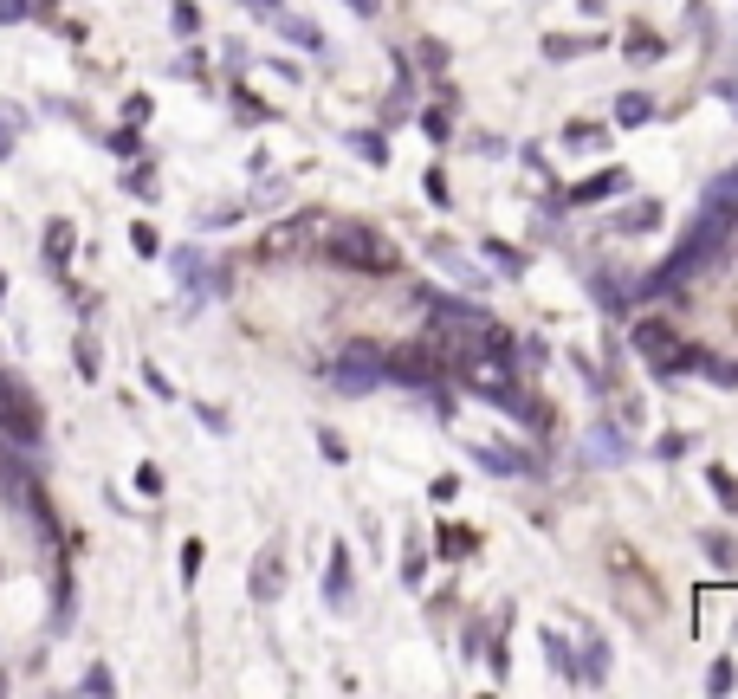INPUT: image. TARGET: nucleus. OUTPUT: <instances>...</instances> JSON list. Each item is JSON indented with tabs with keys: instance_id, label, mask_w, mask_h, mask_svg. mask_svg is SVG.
<instances>
[{
	"instance_id": "ddd939ff",
	"label": "nucleus",
	"mask_w": 738,
	"mask_h": 699,
	"mask_svg": "<svg viewBox=\"0 0 738 699\" xmlns=\"http://www.w3.org/2000/svg\"><path fill=\"white\" fill-rule=\"evenodd\" d=\"M467 454H473V466H486V473H505V479H512V473H525V454H512L505 441H473Z\"/></svg>"
},
{
	"instance_id": "a211bd4d",
	"label": "nucleus",
	"mask_w": 738,
	"mask_h": 699,
	"mask_svg": "<svg viewBox=\"0 0 738 699\" xmlns=\"http://www.w3.org/2000/svg\"><path fill=\"white\" fill-rule=\"evenodd\" d=\"M700 551L713 557V570H738V544H732V531H706Z\"/></svg>"
},
{
	"instance_id": "4c0bfd02",
	"label": "nucleus",
	"mask_w": 738,
	"mask_h": 699,
	"mask_svg": "<svg viewBox=\"0 0 738 699\" xmlns=\"http://www.w3.org/2000/svg\"><path fill=\"white\" fill-rule=\"evenodd\" d=\"M143 382H149V389H156V395H175V382H169V376H162V369H156V363H143Z\"/></svg>"
},
{
	"instance_id": "473e14b6",
	"label": "nucleus",
	"mask_w": 738,
	"mask_h": 699,
	"mask_svg": "<svg viewBox=\"0 0 738 699\" xmlns=\"http://www.w3.org/2000/svg\"><path fill=\"white\" fill-rule=\"evenodd\" d=\"M111 149H117V156H143V136H136V130H117Z\"/></svg>"
},
{
	"instance_id": "ea45409f",
	"label": "nucleus",
	"mask_w": 738,
	"mask_h": 699,
	"mask_svg": "<svg viewBox=\"0 0 738 699\" xmlns=\"http://www.w3.org/2000/svg\"><path fill=\"white\" fill-rule=\"evenodd\" d=\"M130 246L136 253H156V227H130Z\"/></svg>"
},
{
	"instance_id": "a19ab883",
	"label": "nucleus",
	"mask_w": 738,
	"mask_h": 699,
	"mask_svg": "<svg viewBox=\"0 0 738 699\" xmlns=\"http://www.w3.org/2000/svg\"><path fill=\"white\" fill-rule=\"evenodd\" d=\"M195 570H201V544H182V583L195 577Z\"/></svg>"
},
{
	"instance_id": "20e7f679",
	"label": "nucleus",
	"mask_w": 738,
	"mask_h": 699,
	"mask_svg": "<svg viewBox=\"0 0 738 699\" xmlns=\"http://www.w3.org/2000/svg\"><path fill=\"white\" fill-rule=\"evenodd\" d=\"M331 389L337 395H376L382 389V350L376 344H344L331 363Z\"/></svg>"
},
{
	"instance_id": "dca6fc26",
	"label": "nucleus",
	"mask_w": 738,
	"mask_h": 699,
	"mask_svg": "<svg viewBox=\"0 0 738 699\" xmlns=\"http://www.w3.org/2000/svg\"><path fill=\"white\" fill-rule=\"evenodd\" d=\"M654 227H661V201H628L615 214V233H654Z\"/></svg>"
},
{
	"instance_id": "7ed1b4c3",
	"label": "nucleus",
	"mask_w": 738,
	"mask_h": 699,
	"mask_svg": "<svg viewBox=\"0 0 738 699\" xmlns=\"http://www.w3.org/2000/svg\"><path fill=\"white\" fill-rule=\"evenodd\" d=\"M331 240H324V253L337 259V266H357V272H395V246L382 240V233L369 227H324Z\"/></svg>"
},
{
	"instance_id": "a878e982",
	"label": "nucleus",
	"mask_w": 738,
	"mask_h": 699,
	"mask_svg": "<svg viewBox=\"0 0 738 699\" xmlns=\"http://www.w3.org/2000/svg\"><path fill=\"white\" fill-rule=\"evenodd\" d=\"M706 479H713V492L726 499V512H738V486H732V473H726V466H706Z\"/></svg>"
},
{
	"instance_id": "f257e3e1",
	"label": "nucleus",
	"mask_w": 738,
	"mask_h": 699,
	"mask_svg": "<svg viewBox=\"0 0 738 699\" xmlns=\"http://www.w3.org/2000/svg\"><path fill=\"white\" fill-rule=\"evenodd\" d=\"M726 233H738V227H732V214H726V208H706V201H700V214H693L687 240H680L674 253H667L661 266H654L648 279L635 285V292H641V298H680V292H687V285H693V272H706V266H713V259H719V246H726Z\"/></svg>"
},
{
	"instance_id": "6ab92c4d",
	"label": "nucleus",
	"mask_w": 738,
	"mask_h": 699,
	"mask_svg": "<svg viewBox=\"0 0 738 699\" xmlns=\"http://www.w3.org/2000/svg\"><path fill=\"white\" fill-rule=\"evenodd\" d=\"M654 117V104L641 98V91H622V98H615V123H622V130H635V123H648Z\"/></svg>"
},
{
	"instance_id": "393cba45",
	"label": "nucleus",
	"mask_w": 738,
	"mask_h": 699,
	"mask_svg": "<svg viewBox=\"0 0 738 699\" xmlns=\"http://www.w3.org/2000/svg\"><path fill=\"white\" fill-rule=\"evenodd\" d=\"M596 298H603V311H622V305H628V292H622V279H615V272H603V279H596Z\"/></svg>"
},
{
	"instance_id": "e433bc0d",
	"label": "nucleus",
	"mask_w": 738,
	"mask_h": 699,
	"mask_svg": "<svg viewBox=\"0 0 738 699\" xmlns=\"http://www.w3.org/2000/svg\"><path fill=\"white\" fill-rule=\"evenodd\" d=\"M421 188H428L434 208H447V182H441V169H428V182H421Z\"/></svg>"
},
{
	"instance_id": "9b49d317",
	"label": "nucleus",
	"mask_w": 738,
	"mask_h": 699,
	"mask_svg": "<svg viewBox=\"0 0 738 699\" xmlns=\"http://www.w3.org/2000/svg\"><path fill=\"white\" fill-rule=\"evenodd\" d=\"M622 188H628V169H603V175H583V182L570 188V201L590 208V201H609V195H622Z\"/></svg>"
},
{
	"instance_id": "6e6552de",
	"label": "nucleus",
	"mask_w": 738,
	"mask_h": 699,
	"mask_svg": "<svg viewBox=\"0 0 738 699\" xmlns=\"http://www.w3.org/2000/svg\"><path fill=\"white\" fill-rule=\"evenodd\" d=\"M583 454H590L596 466H628V460H635V447H628V434L615 428V421H596L590 441H583Z\"/></svg>"
},
{
	"instance_id": "2f4dec72",
	"label": "nucleus",
	"mask_w": 738,
	"mask_h": 699,
	"mask_svg": "<svg viewBox=\"0 0 738 699\" xmlns=\"http://www.w3.org/2000/svg\"><path fill=\"white\" fill-rule=\"evenodd\" d=\"M175 33H201V13L188 0H175Z\"/></svg>"
},
{
	"instance_id": "4468645a",
	"label": "nucleus",
	"mask_w": 738,
	"mask_h": 699,
	"mask_svg": "<svg viewBox=\"0 0 738 699\" xmlns=\"http://www.w3.org/2000/svg\"><path fill=\"white\" fill-rule=\"evenodd\" d=\"M428 259H434V266L447 272V279H460V285H467V292H480V285H486V279H480V266H473V259H460L454 246H441V240L428 246Z\"/></svg>"
},
{
	"instance_id": "c756f323",
	"label": "nucleus",
	"mask_w": 738,
	"mask_h": 699,
	"mask_svg": "<svg viewBox=\"0 0 738 699\" xmlns=\"http://www.w3.org/2000/svg\"><path fill=\"white\" fill-rule=\"evenodd\" d=\"M687 434H661V441H654V454H661V460H680V454H687Z\"/></svg>"
},
{
	"instance_id": "aec40b11",
	"label": "nucleus",
	"mask_w": 738,
	"mask_h": 699,
	"mask_svg": "<svg viewBox=\"0 0 738 699\" xmlns=\"http://www.w3.org/2000/svg\"><path fill=\"white\" fill-rule=\"evenodd\" d=\"M350 149H357L363 162H376V169H389V143H382L376 130H350Z\"/></svg>"
},
{
	"instance_id": "f704fd0d",
	"label": "nucleus",
	"mask_w": 738,
	"mask_h": 699,
	"mask_svg": "<svg viewBox=\"0 0 738 699\" xmlns=\"http://www.w3.org/2000/svg\"><path fill=\"white\" fill-rule=\"evenodd\" d=\"M111 687H117L111 667H91V674H85V693H111Z\"/></svg>"
},
{
	"instance_id": "37998d69",
	"label": "nucleus",
	"mask_w": 738,
	"mask_h": 699,
	"mask_svg": "<svg viewBox=\"0 0 738 699\" xmlns=\"http://www.w3.org/2000/svg\"><path fill=\"white\" fill-rule=\"evenodd\" d=\"M344 7H357V13H376V7H382V0H344Z\"/></svg>"
},
{
	"instance_id": "f8f14e48",
	"label": "nucleus",
	"mask_w": 738,
	"mask_h": 699,
	"mask_svg": "<svg viewBox=\"0 0 738 699\" xmlns=\"http://www.w3.org/2000/svg\"><path fill=\"white\" fill-rule=\"evenodd\" d=\"M350 589H357V577H350V551L337 544V551H331V564H324V602H331V609H344V602H350Z\"/></svg>"
},
{
	"instance_id": "7c9ffc66",
	"label": "nucleus",
	"mask_w": 738,
	"mask_h": 699,
	"mask_svg": "<svg viewBox=\"0 0 738 699\" xmlns=\"http://www.w3.org/2000/svg\"><path fill=\"white\" fill-rule=\"evenodd\" d=\"M13 130H20V111H0V162L13 156Z\"/></svg>"
},
{
	"instance_id": "f3484780",
	"label": "nucleus",
	"mask_w": 738,
	"mask_h": 699,
	"mask_svg": "<svg viewBox=\"0 0 738 699\" xmlns=\"http://www.w3.org/2000/svg\"><path fill=\"white\" fill-rule=\"evenodd\" d=\"M279 33L292 39V46H305V52H318V46H324V33L305 20V13H279Z\"/></svg>"
},
{
	"instance_id": "b1692460",
	"label": "nucleus",
	"mask_w": 738,
	"mask_h": 699,
	"mask_svg": "<svg viewBox=\"0 0 738 699\" xmlns=\"http://www.w3.org/2000/svg\"><path fill=\"white\" fill-rule=\"evenodd\" d=\"M473 544H480V538H473V531H460V525H447V531H441V557H467Z\"/></svg>"
},
{
	"instance_id": "c9c22d12",
	"label": "nucleus",
	"mask_w": 738,
	"mask_h": 699,
	"mask_svg": "<svg viewBox=\"0 0 738 699\" xmlns=\"http://www.w3.org/2000/svg\"><path fill=\"white\" fill-rule=\"evenodd\" d=\"M421 130H428L434 143H447V117H441V111H421Z\"/></svg>"
},
{
	"instance_id": "a18cd8bd",
	"label": "nucleus",
	"mask_w": 738,
	"mask_h": 699,
	"mask_svg": "<svg viewBox=\"0 0 738 699\" xmlns=\"http://www.w3.org/2000/svg\"><path fill=\"white\" fill-rule=\"evenodd\" d=\"M253 7H279V0H253Z\"/></svg>"
},
{
	"instance_id": "f03ea898",
	"label": "nucleus",
	"mask_w": 738,
	"mask_h": 699,
	"mask_svg": "<svg viewBox=\"0 0 738 699\" xmlns=\"http://www.w3.org/2000/svg\"><path fill=\"white\" fill-rule=\"evenodd\" d=\"M447 376V356L434 337H421V344H402L382 356V382H402V389H441Z\"/></svg>"
},
{
	"instance_id": "58836bf2",
	"label": "nucleus",
	"mask_w": 738,
	"mask_h": 699,
	"mask_svg": "<svg viewBox=\"0 0 738 699\" xmlns=\"http://www.w3.org/2000/svg\"><path fill=\"white\" fill-rule=\"evenodd\" d=\"M628 52H635V59H661L667 46H661V39H628Z\"/></svg>"
},
{
	"instance_id": "4be33fe9",
	"label": "nucleus",
	"mask_w": 738,
	"mask_h": 699,
	"mask_svg": "<svg viewBox=\"0 0 738 699\" xmlns=\"http://www.w3.org/2000/svg\"><path fill=\"white\" fill-rule=\"evenodd\" d=\"M65 253H72V221H52L46 227V259H52V266H65Z\"/></svg>"
},
{
	"instance_id": "79ce46f5",
	"label": "nucleus",
	"mask_w": 738,
	"mask_h": 699,
	"mask_svg": "<svg viewBox=\"0 0 738 699\" xmlns=\"http://www.w3.org/2000/svg\"><path fill=\"white\" fill-rule=\"evenodd\" d=\"M0 20H7V26H13V20H26V0H0Z\"/></svg>"
},
{
	"instance_id": "423d86ee",
	"label": "nucleus",
	"mask_w": 738,
	"mask_h": 699,
	"mask_svg": "<svg viewBox=\"0 0 738 699\" xmlns=\"http://www.w3.org/2000/svg\"><path fill=\"white\" fill-rule=\"evenodd\" d=\"M0 434L20 441V447L39 441V408L26 402V389H20V382H7V376H0Z\"/></svg>"
},
{
	"instance_id": "5701e85b",
	"label": "nucleus",
	"mask_w": 738,
	"mask_h": 699,
	"mask_svg": "<svg viewBox=\"0 0 738 699\" xmlns=\"http://www.w3.org/2000/svg\"><path fill=\"white\" fill-rule=\"evenodd\" d=\"M486 266H499L505 279H518V272H525V259L512 253V246H499V240H486Z\"/></svg>"
},
{
	"instance_id": "2eb2a0df",
	"label": "nucleus",
	"mask_w": 738,
	"mask_h": 699,
	"mask_svg": "<svg viewBox=\"0 0 738 699\" xmlns=\"http://www.w3.org/2000/svg\"><path fill=\"white\" fill-rule=\"evenodd\" d=\"M577 654H583V661H577V687H603V674H609V641L590 635Z\"/></svg>"
},
{
	"instance_id": "0eeeda50",
	"label": "nucleus",
	"mask_w": 738,
	"mask_h": 699,
	"mask_svg": "<svg viewBox=\"0 0 738 699\" xmlns=\"http://www.w3.org/2000/svg\"><path fill=\"white\" fill-rule=\"evenodd\" d=\"M428 318H434V331H460V337H486L492 331V318L480 305H467V298H428Z\"/></svg>"
},
{
	"instance_id": "412c9836",
	"label": "nucleus",
	"mask_w": 738,
	"mask_h": 699,
	"mask_svg": "<svg viewBox=\"0 0 738 699\" xmlns=\"http://www.w3.org/2000/svg\"><path fill=\"white\" fill-rule=\"evenodd\" d=\"M544 654H551V667H557V674H570V680H577V654H570V641L557 635V628H544Z\"/></svg>"
},
{
	"instance_id": "1a4fd4ad",
	"label": "nucleus",
	"mask_w": 738,
	"mask_h": 699,
	"mask_svg": "<svg viewBox=\"0 0 738 699\" xmlns=\"http://www.w3.org/2000/svg\"><path fill=\"white\" fill-rule=\"evenodd\" d=\"M279 589H285V544L272 538L253 564V602H279Z\"/></svg>"
},
{
	"instance_id": "bb28decb",
	"label": "nucleus",
	"mask_w": 738,
	"mask_h": 699,
	"mask_svg": "<svg viewBox=\"0 0 738 699\" xmlns=\"http://www.w3.org/2000/svg\"><path fill=\"white\" fill-rule=\"evenodd\" d=\"M564 143H570V149H590V143H603V130H596V123H570Z\"/></svg>"
},
{
	"instance_id": "9d476101",
	"label": "nucleus",
	"mask_w": 738,
	"mask_h": 699,
	"mask_svg": "<svg viewBox=\"0 0 738 699\" xmlns=\"http://www.w3.org/2000/svg\"><path fill=\"white\" fill-rule=\"evenodd\" d=\"M324 227H331V221H324V214H318V208H305V214H298V221H285V227H272V240H266V253H292V246H305V240H311V233H324Z\"/></svg>"
},
{
	"instance_id": "49530a36",
	"label": "nucleus",
	"mask_w": 738,
	"mask_h": 699,
	"mask_svg": "<svg viewBox=\"0 0 738 699\" xmlns=\"http://www.w3.org/2000/svg\"><path fill=\"white\" fill-rule=\"evenodd\" d=\"M0 298H7V279H0Z\"/></svg>"
},
{
	"instance_id": "c03bdc74",
	"label": "nucleus",
	"mask_w": 738,
	"mask_h": 699,
	"mask_svg": "<svg viewBox=\"0 0 738 699\" xmlns=\"http://www.w3.org/2000/svg\"><path fill=\"white\" fill-rule=\"evenodd\" d=\"M719 98H732V104H738V78H726V85H719Z\"/></svg>"
},
{
	"instance_id": "cd10ccee",
	"label": "nucleus",
	"mask_w": 738,
	"mask_h": 699,
	"mask_svg": "<svg viewBox=\"0 0 738 699\" xmlns=\"http://www.w3.org/2000/svg\"><path fill=\"white\" fill-rule=\"evenodd\" d=\"M318 454H324V460H337V466H344V460H350V447H344V441H337V434H331V428H318Z\"/></svg>"
},
{
	"instance_id": "c85d7f7f",
	"label": "nucleus",
	"mask_w": 738,
	"mask_h": 699,
	"mask_svg": "<svg viewBox=\"0 0 738 699\" xmlns=\"http://www.w3.org/2000/svg\"><path fill=\"white\" fill-rule=\"evenodd\" d=\"M732 680H738V667H732V661H713V674H706V687H713V693H732Z\"/></svg>"
},
{
	"instance_id": "39448f33",
	"label": "nucleus",
	"mask_w": 738,
	"mask_h": 699,
	"mask_svg": "<svg viewBox=\"0 0 738 699\" xmlns=\"http://www.w3.org/2000/svg\"><path fill=\"white\" fill-rule=\"evenodd\" d=\"M169 266H175V279H182L188 298H221V292H227V266H214L201 246H182Z\"/></svg>"
},
{
	"instance_id": "72a5a7b5",
	"label": "nucleus",
	"mask_w": 738,
	"mask_h": 699,
	"mask_svg": "<svg viewBox=\"0 0 738 699\" xmlns=\"http://www.w3.org/2000/svg\"><path fill=\"white\" fill-rule=\"evenodd\" d=\"M421 577H428V557L408 551V557H402V583H421Z\"/></svg>"
}]
</instances>
